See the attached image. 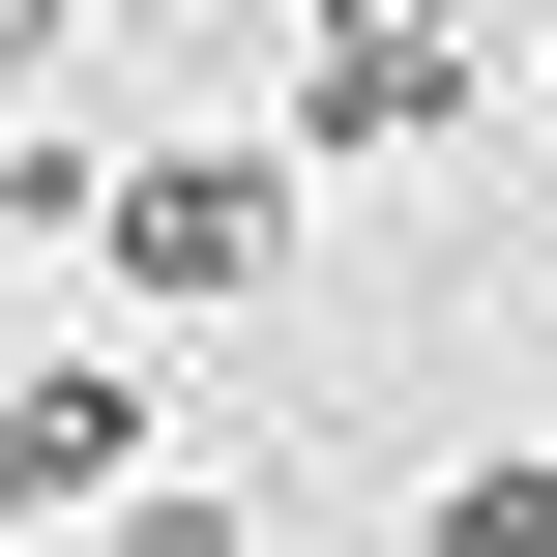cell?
<instances>
[{
	"mask_svg": "<svg viewBox=\"0 0 557 557\" xmlns=\"http://www.w3.org/2000/svg\"><path fill=\"white\" fill-rule=\"evenodd\" d=\"M88 235H117V294H264L294 264V147H147Z\"/></svg>",
	"mask_w": 557,
	"mask_h": 557,
	"instance_id": "obj_1",
	"label": "cell"
},
{
	"mask_svg": "<svg viewBox=\"0 0 557 557\" xmlns=\"http://www.w3.org/2000/svg\"><path fill=\"white\" fill-rule=\"evenodd\" d=\"M441 88H470V0H323V59H294V117H323V147H411Z\"/></svg>",
	"mask_w": 557,
	"mask_h": 557,
	"instance_id": "obj_2",
	"label": "cell"
},
{
	"mask_svg": "<svg viewBox=\"0 0 557 557\" xmlns=\"http://www.w3.org/2000/svg\"><path fill=\"white\" fill-rule=\"evenodd\" d=\"M117 470H147V382L29 352V382H0V529H59V499H117Z\"/></svg>",
	"mask_w": 557,
	"mask_h": 557,
	"instance_id": "obj_3",
	"label": "cell"
},
{
	"mask_svg": "<svg viewBox=\"0 0 557 557\" xmlns=\"http://www.w3.org/2000/svg\"><path fill=\"white\" fill-rule=\"evenodd\" d=\"M441 557H557V470H470V499H441Z\"/></svg>",
	"mask_w": 557,
	"mask_h": 557,
	"instance_id": "obj_4",
	"label": "cell"
},
{
	"mask_svg": "<svg viewBox=\"0 0 557 557\" xmlns=\"http://www.w3.org/2000/svg\"><path fill=\"white\" fill-rule=\"evenodd\" d=\"M117 557H264V529H235V499H147V529H117Z\"/></svg>",
	"mask_w": 557,
	"mask_h": 557,
	"instance_id": "obj_5",
	"label": "cell"
}]
</instances>
